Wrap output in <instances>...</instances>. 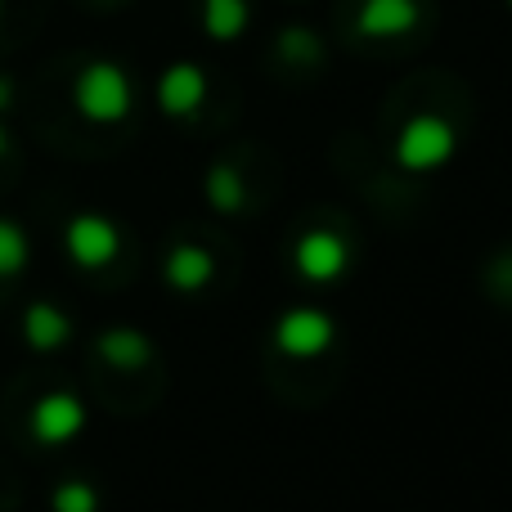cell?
<instances>
[{"label": "cell", "mask_w": 512, "mask_h": 512, "mask_svg": "<svg viewBox=\"0 0 512 512\" xmlns=\"http://www.w3.org/2000/svg\"><path fill=\"white\" fill-rule=\"evenodd\" d=\"M207 203H212V212H221V216H234L248 207V185H243L234 162H216V167L207 171Z\"/></svg>", "instance_id": "obj_13"}, {"label": "cell", "mask_w": 512, "mask_h": 512, "mask_svg": "<svg viewBox=\"0 0 512 512\" xmlns=\"http://www.w3.org/2000/svg\"><path fill=\"white\" fill-rule=\"evenodd\" d=\"M9 99H14V81L0 77V108H9Z\"/></svg>", "instance_id": "obj_17"}, {"label": "cell", "mask_w": 512, "mask_h": 512, "mask_svg": "<svg viewBox=\"0 0 512 512\" xmlns=\"http://www.w3.org/2000/svg\"><path fill=\"white\" fill-rule=\"evenodd\" d=\"M153 95H158V108L167 117H189V113H198L207 99V72L198 68V63L180 59V63H171V68H162Z\"/></svg>", "instance_id": "obj_7"}, {"label": "cell", "mask_w": 512, "mask_h": 512, "mask_svg": "<svg viewBox=\"0 0 512 512\" xmlns=\"http://www.w3.org/2000/svg\"><path fill=\"white\" fill-rule=\"evenodd\" d=\"M203 32L212 41H239L252 23V5L248 0H203Z\"/></svg>", "instance_id": "obj_12"}, {"label": "cell", "mask_w": 512, "mask_h": 512, "mask_svg": "<svg viewBox=\"0 0 512 512\" xmlns=\"http://www.w3.org/2000/svg\"><path fill=\"white\" fill-rule=\"evenodd\" d=\"M0 153H5V126H0Z\"/></svg>", "instance_id": "obj_18"}, {"label": "cell", "mask_w": 512, "mask_h": 512, "mask_svg": "<svg viewBox=\"0 0 512 512\" xmlns=\"http://www.w3.org/2000/svg\"><path fill=\"white\" fill-rule=\"evenodd\" d=\"M27 234H23V225H14V221H5L0 216V279H9V274H18L27 265Z\"/></svg>", "instance_id": "obj_15"}, {"label": "cell", "mask_w": 512, "mask_h": 512, "mask_svg": "<svg viewBox=\"0 0 512 512\" xmlns=\"http://www.w3.org/2000/svg\"><path fill=\"white\" fill-rule=\"evenodd\" d=\"M86 427V405H81L72 391H50V396L36 400L32 409V436L41 445H63Z\"/></svg>", "instance_id": "obj_6"}, {"label": "cell", "mask_w": 512, "mask_h": 512, "mask_svg": "<svg viewBox=\"0 0 512 512\" xmlns=\"http://www.w3.org/2000/svg\"><path fill=\"white\" fill-rule=\"evenodd\" d=\"M274 50H279L283 63H301V68L324 59V41H319L310 27H283L279 41H274Z\"/></svg>", "instance_id": "obj_14"}, {"label": "cell", "mask_w": 512, "mask_h": 512, "mask_svg": "<svg viewBox=\"0 0 512 512\" xmlns=\"http://www.w3.org/2000/svg\"><path fill=\"white\" fill-rule=\"evenodd\" d=\"M54 512H99V495L90 481H63L50 499Z\"/></svg>", "instance_id": "obj_16"}, {"label": "cell", "mask_w": 512, "mask_h": 512, "mask_svg": "<svg viewBox=\"0 0 512 512\" xmlns=\"http://www.w3.org/2000/svg\"><path fill=\"white\" fill-rule=\"evenodd\" d=\"M63 248H68V256L81 270H99V265L117 261V252H122V230L99 212H81V216H72L68 230H63Z\"/></svg>", "instance_id": "obj_4"}, {"label": "cell", "mask_w": 512, "mask_h": 512, "mask_svg": "<svg viewBox=\"0 0 512 512\" xmlns=\"http://www.w3.org/2000/svg\"><path fill=\"white\" fill-rule=\"evenodd\" d=\"M418 27V0H360L355 32L369 41H396Z\"/></svg>", "instance_id": "obj_8"}, {"label": "cell", "mask_w": 512, "mask_h": 512, "mask_svg": "<svg viewBox=\"0 0 512 512\" xmlns=\"http://www.w3.org/2000/svg\"><path fill=\"white\" fill-rule=\"evenodd\" d=\"M292 270L306 283H337L351 270V243L333 230H310L292 248Z\"/></svg>", "instance_id": "obj_5"}, {"label": "cell", "mask_w": 512, "mask_h": 512, "mask_svg": "<svg viewBox=\"0 0 512 512\" xmlns=\"http://www.w3.org/2000/svg\"><path fill=\"white\" fill-rule=\"evenodd\" d=\"M95 351L104 364H113V369H144V364L153 360V342L149 333H140V328H104V333L95 337Z\"/></svg>", "instance_id": "obj_10"}, {"label": "cell", "mask_w": 512, "mask_h": 512, "mask_svg": "<svg viewBox=\"0 0 512 512\" xmlns=\"http://www.w3.org/2000/svg\"><path fill=\"white\" fill-rule=\"evenodd\" d=\"M508 9H512V0H508Z\"/></svg>", "instance_id": "obj_19"}, {"label": "cell", "mask_w": 512, "mask_h": 512, "mask_svg": "<svg viewBox=\"0 0 512 512\" xmlns=\"http://www.w3.org/2000/svg\"><path fill=\"white\" fill-rule=\"evenodd\" d=\"M162 279L176 292H203L216 279V256L198 248V243H176L167 252V261H162Z\"/></svg>", "instance_id": "obj_9"}, {"label": "cell", "mask_w": 512, "mask_h": 512, "mask_svg": "<svg viewBox=\"0 0 512 512\" xmlns=\"http://www.w3.org/2000/svg\"><path fill=\"white\" fill-rule=\"evenodd\" d=\"M23 337H27V346H36V351H59V346L72 337V319L63 315L59 306H50V301H36V306H27V315H23Z\"/></svg>", "instance_id": "obj_11"}, {"label": "cell", "mask_w": 512, "mask_h": 512, "mask_svg": "<svg viewBox=\"0 0 512 512\" xmlns=\"http://www.w3.org/2000/svg\"><path fill=\"white\" fill-rule=\"evenodd\" d=\"M72 104H77V113L86 117V122L113 126L135 108V86H131L122 63L95 59L77 72V81H72Z\"/></svg>", "instance_id": "obj_1"}, {"label": "cell", "mask_w": 512, "mask_h": 512, "mask_svg": "<svg viewBox=\"0 0 512 512\" xmlns=\"http://www.w3.org/2000/svg\"><path fill=\"white\" fill-rule=\"evenodd\" d=\"M270 342H274V351L288 355V360H319V355H328L337 342V319L319 306H292L274 319Z\"/></svg>", "instance_id": "obj_3"}, {"label": "cell", "mask_w": 512, "mask_h": 512, "mask_svg": "<svg viewBox=\"0 0 512 512\" xmlns=\"http://www.w3.org/2000/svg\"><path fill=\"white\" fill-rule=\"evenodd\" d=\"M459 149V131L441 113H414L396 135V162L414 176L441 171Z\"/></svg>", "instance_id": "obj_2"}]
</instances>
